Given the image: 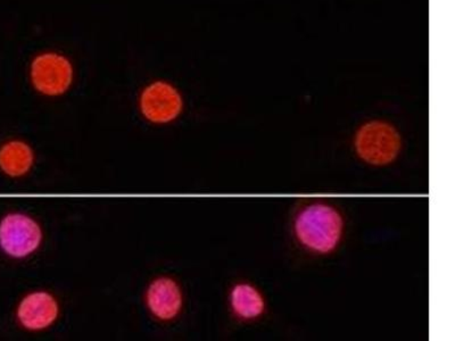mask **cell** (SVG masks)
Instances as JSON below:
<instances>
[{
    "label": "cell",
    "instance_id": "52a82bcc",
    "mask_svg": "<svg viewBox=\"0 0 455 341\" xmlns=\"http://www.w3.org/2000/svg\"><path fill=\"white\" fill-rule=\"evenodd\" d=\"M149 310L158 319L171 320L179 314L182 305L180 288L173 280L162 278L150 284L148 292Z\"/></svg>",
    "mask_w": 455,
    "mask_h": 341
},
{
    "label": "cell",
    "instance_id": "8992f818",
    "mask_svg": "<svg viewBox=\"0 0 455 341\" xmlns=\"http://www.w3.org/2000/svg\"><path fill=\"white\" fill-rule=\"evenodd\" d=\"M59 315V305L52 295L36 291L27 296L20 304L18 318L28 330H42L50 327Z\"/></svg>",
    "mask_w": 455,
    "mask_h": 341
},
{
    "label": "cell",
    "instance_id": "7a4b0ae2",
    "mask_svg": "<svg viewBox=\"0 0 455 341\" xmlns=\"http://www.w3.org/2000/svg\"><path fill=\"white\" fill-rule=\"evenodd\" d=\"M357 156L373 166L392 164L400 155L402 139L393 125L383 121L368 122L359 129L355 140Z\"/></svg>",
    "mask_w": 455,
    "mask_h": 341
},
{
    "label": "cell",
    "instance_id": "ba28073f",
    "mask_svg": "<svg viewBox=\"0 0 455 341\" xmlns=\"http://www.w3.org/2000/svg\"><path fill=\"white\" fill-rule=\"evenodd\" d=\"M230 304L237 318L251 321L261 318L266 312V299L251 283H238L230 294Z\"/></svg>",
    "mask_w": 455,
    "mask_h": 341
},
{
    "label": "cell",
    "instance_id": "9c48e42d",
    "mask_svg": "<svg viewBox=\"0 0 455 341\" xmlns=\"http://www.w3.org/2000/svg\"><path fill=\"white\" fill-rule=\"evenodd\" d=\"M34 164V153L21 141H11L0 149V169L10 177H21Z\"/></svg>",
    "mask_w": 455,
    "mask_h": 341
},
{
    "label": "cell",
    "instance_id": "6da1fadb",
    "mask_svg": "<svg viewBox=\"0 0 455 341\" xmlns=\"http://www.w3.org/2000/svg\"><path fill=\"white\" fill-rule=\"evenodd\" d=\"M345 222L336 207L327 202H312L296 214L294 234L304 249L311 253H334L343 238Z\"/></svg>",
    "mask_w": 455,
    "mask_h": 341
},
{
    "label": "cell",
    "instance_id": "3957f363",
    "mask_svg": "<svg viewBox=\"0 0 455 341\" xmlns=\"http://www.w3.org/2000/svg\"><path fill=\"white\" fill-rule=\"evenodd\" d=\"M42 239V229L27 215L8 214L0 222V247L12 258H27L38 250Z\"/></svg>",
    "mask_w": 455,
    "mask_h": 341
},
{
    "label": "cell",
    "instance_id": "5b68a950",
    "mask_svg": "<svg viewBox=\"0 0 455 341\" xmlns=\"http://www.w3.org/2000/svg\"><path fill=\"white\" fill-rule=\"evenodd\" d=\"M140 108L146 119L154 123H168L181 112V96L172 85L156 83L148 85L142 92Z\"/></svg>",
    "mask_w": 455,
    "mask_h": 341
},
{
    "label": "cell",
    "instance_id": "277c9868",
    "mask_svg": "<svg viewBox=\"0 0 455 341\" xmlns=\"http://www.w3.org/2000/svg\"><path fill=\"white\" fill-rule=\"evenodd\" d=\"M72 78L71 63L64 56L54 52L36 57L31 65L32 83L44 95H62L70 88Z\"/></svg>",
    "mask_w": 455,
    "mask_h": 341
}]
</instances>
